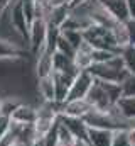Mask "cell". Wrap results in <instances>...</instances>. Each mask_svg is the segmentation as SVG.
<instances>
[{"instance_id":"1","label":"cell","mask_w":135,"mask_h":146,"mask_svg":"<svg viewBox=\"0 0 135 146\" xmlns=\"http://www.w3.org/2000/svg\"><path fill=\"white\" fill-rule=\"evenodd\" d=\"M88 72H90V75L95 80L110 82V83H118V85H122L130 76L128 73L125 72V68H123V63H122L120 54L115 56V58H111L106 63H93L88 68Z\"/></svg>"},{"instance_id":"2","label":"cell","mask_w":135,"mask_h":146,"mask_svg":"<svg viewBox=\"0 0 135 146\" xmlns=\"http://www.w3.org/2000/svg\"><path fill=\"white\" fill-rule=\"evenodd\" d=\"M83 39L93 48V49H105V51H113L120 53V48L117 46L115 39L111 36V31L106 27H101L96 24H91L83 31Z\"/></svg>"},{"instance_id":"3","label":"cell","mask_w":135,"mask_h":146,"mask_svg":"<svg viewBox=\"0 0 135 146\" xmlns=\"http://www.w3.org/2000/svg\"><path fill=\"white\" fill-rule=\"evenodd\" d=\"M46 33H47V22L44 19H34V22L29 26V41H27L29 51L34 56L44 53Z\"/></svg>"},{"instance_id":"4","label":"cell","mask_w":135,"mask_h":146,"mask_svg":"<svg viewBox=\"0 0 135 146\" xmlns=\"http://www.w3.org/2000/svg\"><path fill=\"white\" fill-rule=\"evenodd\" d=\"M93 80H95V78L90 75L88 70L79 72L76 76H74L73 83H71V88H69V92H68L66 102H69V100H79V99H85V97L88 95L91 85H93Z\"/></svg>"},{"instance_id":"5","label":"cell","mask_w":135,"mask_h":146,"mask_svg":"<svg viewBox=\"0 0 135 146\" xmlns=\"http://www.w3.org/2000/svg\"><path fill=\"white\" fill-rule=\"evenodd\" d=\"M85 99L88 100L91 109H95V110H108L110 107L115 106L111 102V99L108 97L106 90L103 88V85L98 80H93V85H91V88H90V92H88V95Z\"/></svg>"},{"instance_id":"6","label":"cell","mask_w":135,"mask_h":146,"mask_svg":"<svg viewBox=\"0 0 135 146\" xmlns=\"http://www.w3.org/2000/svg\"><path fill=\"white\" fill-rule=\"evenodd\" d=\"M58 121H59L61 126H64L68 131L71 133V136H73L76 141H85V143H88V126L83 122V119L69 117V115L59 114V115H58Z\"/></svg>"},{"instance_id":"7","label":"cell","mask_w":135,"mask_h":146,"mask_svg":"<svg viewBox=\"0 0 135 146\" xmlns=\"http://www.w3.org/2000/svg\"><path fill=\"white\" fill-rule=\"evenodd\" d=\"M51 76H52V82H54L56 102H58V104H64L74 76H73V75H68V73H61V72H52Z\"/></svg>"},{"instance_id":"8","label":"cell","mask_w":135,"mask_h":146,"mask_svg":"<svg viewBox=\"0 0 135 146\" xmlns=\"http://www.w3.org/2000/svg\"><path fill=\"white\" fill-rule=\"evenodd\" d=\"M90 110H91V106L88 104V100H86V99H79V100H69V102L61 104L59 114H63V115H69V117L83 119Z\"/></svg>"},{"instance_id":"9","label":"cell","mask_w":135,"mask_h":146,"mask_svg":"<svg viewBox=\"0 0 135 146\" xmlns=\"http://www.w3.org/2000/svg\"><path fill=\"white\" fill-rule=\"evenodd\" d=\"M10 119L17 124L27 126V124H34L37 119V107H34L31 104H20L17 109L12 112Z\"/></svg>"},{"instance_id":"10","label":"cell","mask_w":135,"mask_h":146,"mask_svg":"<svg viewBox=\"0 0 135 146\" xmlns=\"http://www.w3.org/2000/svg\"><path fill=\"white\" fill-rule=\"evenodd\" d=\"M98 2L118 22H125L128 19V10H127V2L125 0H98Z\"/></svg>"},{"instance_id":"11","label":"cell","mask_w":135,"mask_h":146,"mask_svg":"<svg viewBox=\"0 0 135 146\" xmlns=\"http://www.w3.org/2000/svg\"><path fill=\"white\" fill-rule=\"evenodd\" d=\"M111 136H113V131L88 127V145L90 146H110Z\"/></svg>"},{"instance_id":"12","label":"cell","mask_w":135,"mask_h":146,"mask_svg":"<svg viewBox=\"0 0 135 146\" xmlns=\"http://www.w3.org/2000/svg\"><path fill=\"white\" fill-rule=\"evenodd\" d=\"M37 94L42 97V102H56V90L52 76L37 78Z\"/></svg>"},{"instance_id":"13","label":"cell","mask_w":135,"mask_h":146,"mask_svg":"<svg viewBox=\"0 0 135 146\" xmlns=\"http://www.w3.org/2000/svg\"><path fill=\"white\" fill-rule=\"evenodd\" d=\"M69 15V5L64 3V5H58V7H52L46 17V22L47 26H54V27H61L64 24V21Z\"/></svg>"},{"instance_id":"14","label":"cell","mask_w":135,"mask_h":146,"mask_svg":"<svg viewBox=\"0 0 135 146\" xmlns=\"http://www.w3.org/2000/svg\"><path fill=\"white\" fill-rule=\"evenodd\" d=\"M115 106H117L118 112H120L125 119L135 121V95H127V94H123V95L117 100Z\"/></svg>"},{"instance_id":"15","label":"cell","mask_w":135,"mask_h":146,"mask_svg":"<svg viewBox=\"0 0 135 146\" xmlns=\"http://www.w3.org/2000/svg\"><path fill=\"white\" fill-rule=\"evenodd\" d=\"M37 58V63H35V75L37 78H46V76H51L54 68H52V54L51 53H41Z\"/></svg>"},{"instance_id":"16","label":"cell","mask_w":135,"mask_h":146,"mask_svg":"<svg viewBox=\"0 0 135 146\" xmlns=\"http://www.w3.org/2000/svg\"><path fill=\"white\" fill-rule=\"evenodd\" d=\"M120 58H122L125 72L130 76H135V46H132V44L123 46L120 49Z\"/></svg>"},{"instance_id":"17","label":"cell","mask_w":135,"mask_h":146,"mask_svg":"<svg viewBox=\"0 0 135 146\" xmlns=\"http://www.w3.org/2000/svg\"><path fill=\"white\" fill-rule=\"evenodd\" d=\"M110 31H111V36H113L117 46H118L120 49H122L123 46L130 44V41H128V33H127V27H125V22H117Z\"/></svg>"},{"instance_id":"18","label":"cell","mask_w":135,"mask_h":146,"mask_svg":"<svg viewBox=\"0 0 135 146\" xmlns=\"http://www.w3.org/2000/svg\"><path fill=\"white\" fill-rule=\"evenodd\" d=\"M61 37V29L54 27V26H47V33H46V42H44V53H54L56 51V44L58 39Z\"/></svg>"},{"instance_id":"19","label":"cell","mask_w":135,"mask_h":146,"mask_svg":"<svg viewBox=\"0 0 135 146\" xmlns=\"http://www.w3.org/2000/svg\"><path fill=\"white\" fill-rule=\"evenodd\" d=\"M61 36L66 39L68 42L74 48V49H78L79 46H81V42H83V31H73V29H61Z\"/></svg>"},{"instance_id":"20","label":"cell","mask_w":135,"mask_h":146,"mask_svg":"<svg viewBox=\"0 0 135 146\" xmlns=\"http://www.w3.org/2000/svg\"><path fill=\"white\" fill-rule=\"evenodd\" d=\"M118 54H120V53L105 51V49H93L91 60H93V63H106V61H110L111 58H115V56H118Z\"/></svg>"},{"instance_id":"21","label":"cell","mask_w":135,"mask_h":146,"mask_svg":"<svg viewBox=\"0 0 135 146\" xmlns=\"http://www.w3.org/2000/svg\"><path fill=\"white\" fill-rule=\"evenodd\" d=\"M56 51L58 53H61V54H64V56H69V58H74V54H76V49L68 42L64 37L61 36L58 39V44H56Z\"/></svg>"},{"instance_id":"22","label":"cell","mask_w":135,"mask_h":146,"mask_svg":"<svg viewBox=\"0 0 135 146\" xmlns=\"http://www.w3.org/2000/svg\"><path fill=\"white\" fill-rule=\"evenodd\" d=\"M110 146H132L128 138H127V129H120V131H113L111 136V145Z\"/></svg>"},{"instance_id":"23","label":"cell","mask_w":135,"mask_h":146,"mask_svg":"<svg viewBox=\"0 0 135 146\" xmlns=\"http://www.w3.org/2000/svg\"><path fill=\"white\" fill-rule=\"evenodd\" d=\"M123 94L127 95H135V76H128L123 83H122Z\"/></svg>"},{"instance_id":"24","label":"cell","mask_w":135,"mask_h":146,"mask_svg":"<svg viewBox=\"0 0 135 146\" xmlns=\"http://www.w3.org/2000/svg\"><path fill=\"white\" fill-rule=\"evenodd\" d=\"M9 129H10V117L0 114V141L5 138V134L9 133Z\"/></svg>"},{"instance_id":"25","label":"cell","mask_w":135,"mask_h":146,"mask_svg":"<svg viewBox=\"0 0 135 146\" xmlns=\"http://www.w3.org/2000/svg\"><path fill=\"white\" fill-rule=\"evenodd\" d=\"M125 27H127V33H128L130 44L135 46V19H127L125 21Z\"/></svg>"},{"instance_id":"26","label":"cell","mask_w":135,"mask_h":146,"mask_svg":"<svg viewBox=\"0 0 135 146\" xmlns=\"http://www.w3.org/2000/svg\"><path fill=\"white\" fill-rule=\"evenodd\" d=\"M125 2L128 10V19H135V0H125Z\"/></svg>"},{"instance_id":"27","label":"cell","mask_w":135,"mask_h":146,"mask_svg":"<svg viewBox=\"0 0 135 146\" xmlns=\"http://www.w3.org/2000/svg\"><path fill=\"white\" fill-rule=\"evenodd\" d=\"M31 146H44V139H37L35 143H32Z\"/></svg>"},{"instance_id":"28","label":"cell","mask_w":135,"mask_h":146,"mask_svg":"<svg viewBox=\"0 0 135 146\" xmlns=\"http://www.w3.org/2000/svg\"><path fill=\"white\" fill-rule=\"evenodd\" d=\"M74 146H90V145H88V143H85V141H76Z\"/></svg>"}]
</instances>
